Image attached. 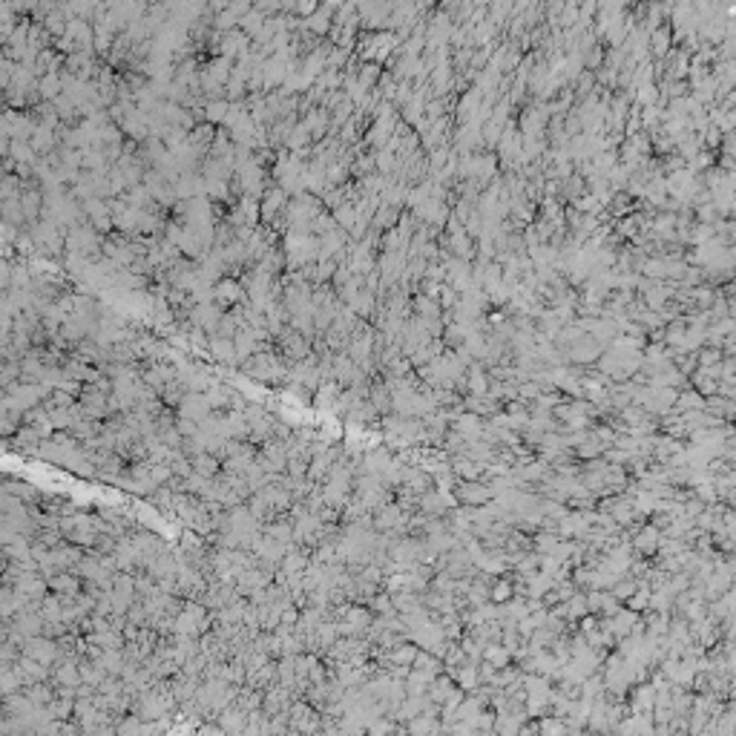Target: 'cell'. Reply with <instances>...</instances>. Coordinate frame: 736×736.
I'll use <instances>...</instances> for the list:
<instances>
[{"instance_id":"6da1fadb","label":"cell","mask_w":736,"mask_h":736,"mask_svg":"<svg viewBox=\"0 0 736 736\" xmlns=\"http://www.w3.org/2000/svg\"><path fill=\"white\" fill-rule=\"evenodd\" d=\"M673 49V32L667 23L656 26L653 32H647V52H650V61H662L667 58V52Z\"/></svg>"},{"instance_id":"7a4b0ae2","label":"cell","mask_w":736,"mask_h":736,"mask_svg":"<svg viewBox=\"0 0 736 736\" xmlns=\"http://www.w3.org/2000/svg\"><path fill=\"white\" fill-rule=\"evenodd\" d=\"M383 72H385V69L377 67V64H360V69H357V81H360L366 89H374Z\"/></svg>"}]
</instances>
